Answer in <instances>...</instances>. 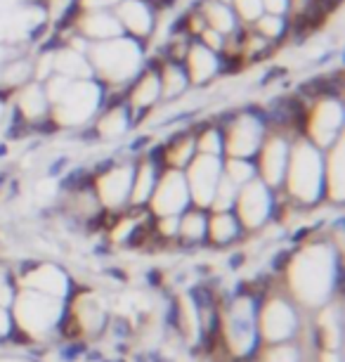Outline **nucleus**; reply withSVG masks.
Listing matches in <instances>:
<instances>
[{"label": "nucleus", "instance_id": "nucleus-1", "mask_svg": "<svg viewBox=\"0 0 345 362\" xmlns=\"http://www.w3.org/2000/svg\"><path fill=\"white\" fill-rule=\"evenodd\" d=\"M150 47L128 36H116L87 47L92 78L109 95H123L133 78L150 62Z\"/></svg>", "mask_w": 345, "mask_h": 362}, {"label": "nucleus", "instance_id": "nucleus-2", "mask_svg": "<svg viewBox=\"0 0 345 362\" xmlns=\"http://www.w3.org/2000/svg\"><path fill=\"white\" fill-rule=\"evenodd\" d=\"M40 83H43L47 100H50V124L59 128H80L92 124L95 114L102 109L107 98H109V93L95 78L71 81L52 74Z\"/></svg>", "mask_w": 345, "mask_h": 362}, {"label": "nucleus", "instance_id": "nucleus-3", "mask_svg": "<svg viewBox=\"0 0 345 362\" xmlns=\"http://www.w3.org/2000/svg\"><path fill=\"white\" fill-rule=\"evenodd\" d=\"M284 182L293 199L315 204L324 192V149L305 138L291 140V152Z\"/></svg>", "mask_w": 345, "mask_h": 362}, {"label": "nucleus", "instance_id": "nucleus-4", "mask_svg": "<svg viewBox=\"0 0 345 362\" xmlns=\"http://www.w3.org/2000/svg\"><path fill=\"white\" fill-rule=\"evenodd\" d=\"M303 116V138L315 147L329 149L336 140L343 138L345 124V102L343 93H315L308 95L301 107Z\"/></svg>", "mask_w": 345, "mask_h": 362}, {"label": "nucleus", "instance_id": "nucleus-5", "mask_svg": "<svg viewBox=\"0 0 345 362\" xmlns=\"http://www.w3.org/2000/svg\"><path fill=\"white\" fill-rule=\"evenodd\" d=\"M331 270L334 265H331V251L327 247L305 249L291 268V286L305 303L317 305L331 291V279H334Z\"/></svg>", "mask_w": 345, "mask_h": 362}, {"label": "nucleus", "instance_id": "nucleus-6", "mask_svg": "<svg viewBox=\"0 0 345 362\" xmlns=\"http://www.w3.org/2000/svg\"><path fill=\"white\" fill-rule=\"evenodd\" d=\"M270 131L267 119L255 107H239L222 128V154L232 159H253Z\"/></svg>", "mask_w": 345, "mask_h": 362}, {"label": "nucleus", "instance_id": "nucleus-7", "mask_svg": "<svg viewBox=\"0 0 345 362\" xmlns=\"http://www.w3.org/2000/svg\"><path fill=\"white\" fill-rule=\"evenodd\" d=\"M114 15L119 19L123 36L138 40L147 47L157 38L161 26V10L154 0H121Z\"/></svg>", "mask_w": 345, "mask_h": 362}, {"label": "nucleus", "instance_id": "nucleus-8", "mask_svg": "<svg viewBox=\"0 0 345 362\" xmlns=\"http://www.w3.org/2000/svg\"><path fill=\"white\" fill-rule=\"evenodd\" d=\"M182 69L187 74V81L192 90H208V88H213L220 78L227 76L222 54L208 50L199 40H192V43L187 45V52H185V57H182Z\"/></svg>", "mask_w": 345, "mask_h": 362}, {"label": "nucleus", "instance_id": "nucleus-9", "mask_svg": "<svg viewBox=\"0 0 345 362\" xmlns=\"http://www.w3.org/2000/svg\"><path fill=\"white\" fill-rule=\"evenodd\" d=\"M189 189V202H194L199 209H211L215 187L222 177V156L194 154V159L182 170Z\"/></svg>", "mask_w": 345, "mask_h": 362}, {"label": "nucleus", "instance_id": "nucleus-10", "mask_svg": "<svg viewBox=\"0 0 345 362\" xmlns=\"http://www.w3.org/2000/svg\"><path fill=\"white\" fill-rule=\"evenodd\" d=\"M289 152H291V138L279 131H267L265 140H262L260 149L255 152L258 156V180L265 182L270 189L279 187L284 182V173H286L289 163Z\"/></svg>", "mask_w": 345, "mask_h": 362}, {"label": "nucleus", "instance_id": "nucleus-11", "mask_svg": "<svg viewBox=\"0 0 345 362\" xmlns=\"http://www.w3.org/2000/svg\"><path fill=\"white\" fill-rule=\"evenodd\" d=\"M152 211L159 218L164 216H180L189 204V189H187V180L182 170L175 168H166L164 173L159 175L157 187L150 197Z\"/></svg>", "mask_w": 345, "mask_h": 362}, {"label": "nucleus", "instance_id": "nucleus-12", "mask_svg": "<svg viewBox=\"0 0 345 362\" xmlns=\"http://www.w3.org/2000/svg\"><path fill=\"white\" fill-rule=\"evenodd\" d=\"M8 107L26 126H38L50 121V100H47L40 81H29L22 88H17L15 93H10Z\"/></svg>", "mask_w": 345, "mask_h": 362}, {"label": "nucleus", "instance_id": "nucleus-13", "mask_svg": "<svg viewBox=\"0 0 345 362\" xmlns=\"http://www.w3.org/2000/svg\"><path fill=\"white\" fill-rule=\"evenodd\" d=\"M121 98H123V102L133 112L135 119H145L147 114L154 112V109L164 102L161 100L159 74H157V66L152 64V59L145 64V69L133 78V83L126 88Z\"/></svg>", "mask_w": 345, "mask_h": 362}, {"label": "nucleus", "instance_id": "nucleus-14", "mask_svg": "<svg viewBox=\"0 0 345 362\" xmlns=\"http://www.w3.org/2000/svg\"><path fill=\"white\" fill-rule=\"evenodd\" d=\"M59 300L45 293L24 291L17 300V320L31 334L47 332L59 317Z\"/></svg>", "mask_w": 345, "mask_h": 362}, {"label": "nucleus", "instance_id": "nucleus-15", "mask_svg": "<svg viewBox=\"0 0 345 362\" xmlns=\"http://www.w3.org/2000/svg\"><path fill=\"white\" fill-rule=\"evenodd\" d=\"M234 206H236V214H239L236 221H241L246 228H260L270 216V206H272V189L255 177V180L239 187Z\"/></svg>", "mask_w": 345, "mask_h": 362}, {"label": "nucleus", "instance_id": "nucleus-16", "mask_svg": "<svg viewBox=\"0 0 345 362\" xmlns=\"http://www.w3.org/2000/svg\"><path fill=\"white\" fill-rule=\"evenodd\" d=\"M64 19H66L64 26H69L73 33L85 38L90 45L123 36L114 12H66Z\"/></svg>", "mask_w": 345, "mask_h": 362}, {"label": "nucleus", "instance_id": "nucleus-17", "mask_svg": "<svg viewBox=\"0 0 345 362\" xmlns=\"http://www.w3.org/2000/svg\"><path fill=\"white\" fill-rule=\"evenodd\" d=\"M135 121L138 119H135L133 112L128 109L123 98H121V95H109L102 109L95 114L92 128L99 140H121L135 126Z\"/></svg>", "mask_w": 345, "mask_h": 362}, {"label": "nucleus", "instance_id": "nucleus-18", "mask_svg": "<svg viewBox=\"0 0 345 362\" xmlns=\"http://www.w3.org/2000/svg\"><path fill=\"white\" fill-rule=\"evenodd\" d=\"M133 168L131 163L123 166H114L107 168L102 175L95 182V192L97 199L107 209H119L126 202H131V187H133Z\"/></svg>", "mask_w": 345, "mask_h": 362}, {"label": "nucleus", "instance_id": "nucleus-19", "mask_svg": "<svg viewBox=\"0 0 345 362\" xmlns=\"http://www.w3.org/2000/svg\"><path fill=\"white\" fill-rule=\"evenodd\" d=\"M152 64L157 66V74H159V83H161V100L164 102H175L180 98L192 90L189 88V81H187V74L182 69V62L178 59H171V57H164V54H150Z\"/></svg>", "mask_w": 345, "mask_h": 362}, {"label": "nucleus", "instance_id": "nucleus-20", "mask_svg": "<svg viewBox=\"0 0 345 362\" xmlns=\"http://www.w3.org/2000/svg\"><path fill=\"white\" fill-rule=\"evenodd\" d=\"M52 74L71 81H85L92 78L90 64H87V54L71 50L57 40H52Z\"/></svg>", "mask_w": 345, "mask_h": 362}, {"label": "nucleus", "instance_id": "nucleus-21", "mask_svg": "<svg viewBox=\"0 0 345 362\" xmlns=\"http://www.w3.org/2000/svg\"><path fill=\"white\" fill-rule=\"evenodd\" d=\"M196 8H199L201 17H204V22L208 29L218 31L220 36H236V33L241 31V24L239 19L234 17V12L229 5H222V3H215V0H196Z\"/></svg>", "mask_w": 345, "mask_h": 362}, {"label": "nucleus", "instance_id": "nucleus-22", "mask_svg": "<svg viewBox=\"0 0 345 362\" xmlns=\"http://www.w3.org/2000/svg\"><path fill=\"white\" fill-rule=\"evenodd\" d=\"M324 192L329 194L331 202L341 204L345 194V180H343V138L336 140L334 145L324 154Z\"/></svg>", "mask_w": 345, "mask_h": 362}, {"label": "nucleus", "instance_id": "nucleus-23", "mask_svg": "<svg viewBox=\"0 0 345 362\" xmlns=\"http://www.w3.org/2000/svg\"><path fill=\"white\" fill-rule=\"evenodd\" d=\"M296 327V317L293 310L289 308L282 300H272V303L265 308V315H262V329H265V337L270 341H282L286 339Z\"/></svg>", "mask_w": 345, "mask_h": 362}, {"label": "nucleus", "instance_id": "nucleus-24", "mask_svg": "<svg viewBox=\"0 0 345 362\" xmlns=\"http://www.w3.org/2000/svg\"><path fill=\"white\" fill-rule=\"evenodd\" d=\"M232 327L229 332V341H232V348L236 353H246L253 344V313L251 305L246 300H239L232 310Z\"/></svg>", "mask_w": 345, "mask_h": 362}, {"label": "nucleus", "instance_id": "nucleus-25", "mask_svg": "<svg viewBox=\"0 0 345 362\" xmlns=\"http://www.w3.org/2000/svg\"><path fill=\"white\" fill-rule=\"evenodd\" d=\"M159 168L154 166V161H142L140 166L133 168V187H131V202L135 206L140 204H147L150 197L157 187V180H159Z\"/></svg>", "mask_w": 345, "mask_h": 362}, {"label": "nucleus", "instance_id": "nucleus-26", "mask_svg": "<svg viewBox=\"0 0 345 362\" xmlns=\"http://www.w3.org/2000/svg\"><path fill=\"white\" fill-rule=\"evenodd\" d=\"M26 284L52 298H59L66 293V277L55 265H40L36 272H31V275L26 277Z\"/></svg>", "mask_w": 345, "mask_h": 362}, {"label": "nucleus", "instance_id": "nucleus-27", "mask_svg": "<svg viewBox=\"0 0 345 362\" xmlns=\"http://www.w3.org/2000/svg\"><path fill=\"white\" fill-rule=\"evenodd\" d=\"M248 29L255 31L260 38L270 40V43L277 45V47L291 40V22L286 17L265 15V12H262V15L253 22V26H248Z\"/></svg>", "mask_w": 345, "mask_h": 362}, {"label": "nucleus", "instance_id": "nucleus-28", "mask_svg": "<svg viewBox=\"0 0 345 362\" xmlns=\"http://www.w3.org/2000/svg\"><path fill=\"white\" fill-rule=\"evenodd\" d=\"M196 154V142H194V135L192 133H185V135H178L171 147L166 152V161H168V168H175V170H185L187 163L194 159Z\"/></svg>", "mask_w": 345, "mask_h": 362}, {"label": "nucleus", "instance_id": "nucleus-29", "mask_svg": "<svg viewBox=\"0 0 345 362\" xmlns=\"http://www.w3.org/2000/svg\"><path fill=\"white\" fill-rule=\"evenodd\" d=\"M206 230L211 232L213 242L225 244L234 239L236 230H239V221L234 218L232 211H213V218L206 221Z\"/></svg>", "mask_w": 345, "mask_h": 362}, {"label": "nucleus", "instance_id": "nucleus-30", "mask_svg": "<svg viewBox=\"0 0 345 362\" xmlns=\"http://www.w3.org/2000/svg\"><path fill=\"white\" fill-rule=\"evenodd\" d=\"M222 175H225L229 182H234L236 187L246 185V182L258 177L253 159H232V156H227V159L222 161Z\"/></svg>", "mask_w": 345, "mask_h": 362}, {"label": "nucleus", "instance_id": "nucleus-31", "mask_svg": "<svg viewBox=\"0 0 345 362\" xmlns=\"http://www.w3.org/2000/svg\"><path fill=\"white\" fill-rule=\"evenodd\" d=\"M196 142V154H208V156H222V128L215 124H208L201 128L199 133H194Z\"/></svg>", "mask_w": 345, "mask_h": 362}, {"label": "nucleus", "instance_id": "nucleus-32", "mask_svg": "<svg viewBox=\"0 0 345 362\" xmlns=\"http://www.w3.org/2000/svg\"><path fill=\"white\" fill-rule=\"evenodd\" d=\"M78 315L87 332H95L97 327H102V305H99L97 298L80 296L78 298Z\"/></svg>", "mask_w": 345, "mask_h": 362}, {"label": "nucleus", "instance_id": "nucleus-33", "mask_svg": "<svg viewBox=\"0 0 345 362\" xmlns=\"http://www.w3.org/2000/svg\"><path fill=\"white\" fill-rule=\"evenodd\" d=\"M229 8H232L234 17L239 19L241 29L253 26L255 19L262 15V3H260V0H232V3H229Z\"/></svg>", "mask_w": 345, "mask_h": 362}, {"label": "nucleus", "instance_id": "nucleus-34", "mask_svg": "<svg viewBox=\"0 0 345 362\" xmlns=\"http://www.w3.org/2000/svg\"><path fill=\"white\" fill-rule=\"evenodd\" d=\"M236 192H239V187H236L234 182H229L227 177L222 175L220 182H218V187H215L211 209L213 211H232L234 202H236Z\"/></svg>", "mask_w": 345, "mask_h": 362}, {"label": "nucleus", "instance_id": "nucleus-35", "mask_svg": "<svg viewBox=\"0 0 345 362\" xmlns=\"http://www.w3.org/2000/svg\"><path fill=\"white\" fill-rule=\"evenodd\" d=\"M187 239H201L206 232V218L201 211H187L185 218H180V230Z\"/></svg>", "mask_w": 345, "mask_h": 362}, {"label": "nucleus", "instance_id": "nucleus-36", "mask_svg": "<svg viewBox=\"0 0 345 362\" xmlns=\"http://www.w3.org/2000/svg\"><path fill=\"white\" fill-rule=\"evenodd\" d=\"M121 0H71L69 12H114Z\"/></svg>", "mask_w": 345, "mask_h": 362}, {"label": "nucleus", "instance_id": "nucleus-37", "mask_svg": "<svg viewBox=\"0 0 345 362\" xmlns=\"http://www.w3.org/2000/svg\"><path fill=\"white\" fill-rule=\"evenodd\" d=\"M260 3L265 15H277V17L289 15V0H260Z\"/></svg>", "mask_w": 345, "mask_h": 362}, {"label": "nucleus", "instance_id": "nucleus-38", "mask_svg": "<svg viewBox=\"0 0 345 362\" xmlns=\"http://www.w3.org/2000/svg\"><path fill=\"white\" fill-rule=\"evenodd\" d=\"M265 362H296V351L293 348H277V351L267 353Z\"/></svg>", "mask_w": 345, "mask_h": 362}, {"label": "nucleus", "instance_id": "nucleus-39", "mask_svg": "<svg viewBox=\"0 0 345 362\" xmlns=\"http://www.w3.org/2000/svg\"><path fill=\"white\" fill-rule=\"evenodd\" d=\"M159 230L164 232V235H175V232L180 230V216H164L159 223Z\"/></svg>", "mask_w": 345, "mask_h": 362}, {"label": "nucleus", "instance_id": "nucleus-40", "mask_svg": "<svg viewBox=\"0 0 345 362\" xmlns=\"http://www.w3.org/2000/svg\"><path fill=\"white\" fill-rule=\"evenodd\" d=\"M36 192H38V199H50V197L57 192V189H55V182H52V180L38 182V189H36Z\"/></svg>", "mask_w": 345, "mask_h": 362}, {"label": "nucleus", "instance_id": "nucleus-41", "mask_svg": "<svg viewBox=\"0 0 345 362\" xmlns=\"http://www.w3.org/2000/svg\"><path fill=\"white\" fill-rule=\"evenodd\" d=\"M5 303H10V286L5 282L3 270H0V305H5Z\"/></svg>", "mask_w": 345, "mask_h": 362}, {"label": "nucleus", "instance_id": "nucleus-42", "mask_svg": "<svg viewBox=\"0 0 345 362\" xmlns=\"http://www.w3.org/2000/svg\"><path fill=\"white\" fill-rule=\"evenodd\" d=\"M121 225H123V228H119L116 232H114V239H123L128 232L133 230V223L131 221H126V223H121Z\"/></svg>", "mask_w": 345, "mask_h": 362}, {"label": "nucleus", "instance_id": "nucleus-43", "mask_svg": "<svg viewBox=\"0 0 345 362\" xmlns=\"http://www.w3.org/2000/svg\"><path fill=\"white\" fill-rule=\"evenodd\" d=\"M5 332H8V315H5V313L0 310V337H3Z\"/></svg>", "mask_w": 345, "mask_h": 362}, {"label": "nucleus", "instance_id": "nucleus-44", "mask_svg": "<svg viewBox=\"0 0 345 362\" xmlns=\"http://www.w3.org/2000/svg\"><path fill=\"white\" fill-rule=\"evenodd\" d=\"M154 3L159 5V10H164V8H171V5H175L178 0H154Z\"/></svg>", "mask_w": 345, "mask_h": 362}, {"label": "nucleus", "instance_id": "nucleus-45", "mask_svg": "<svg viewBox=\"0 0 345 362\" xmlns=\"http://www.w3.org/2000/svg\"><path fill=\"white\" fill-rule=\"evenodd\" d=\"M324 362H338L336 355H324Z\"/></svg>", "mask_w": 345, "mask_h": 362}, {"label": "nucleus", "instance_id": "nucleus-46", "mask_svg": "<svg viewBox=\"0 0 345 362\" xmlns=\"http://www.w3.org/2000/svg\"><path fill=\"white\" fill-rule=\"evenodd\" d=\"M324 3H329V5H338V3H343V0H324Z\"/></svg>", "mask_w": 345, "mask_h": 362}, {"label": "nucleus", "instance_id": "nucleus-47", "mask_svg": "<svg viewBox=\"0 0 345 362\" xmlns=\"http://www.w3.org/2000/svg\"><path fill=\"white\" fill-rule=\"evenodd\" d=\"M215 3H222V5H229L232 0H215Z\"/></svg>", "mask_w": 345, "mask_h": 362}, {"label": "nucleus", "instance_id": "nucleus-48", "mask_svg": "<svg viewBox=\"0 0 345 362\" xmlns=\"http://www.w3.org/2000/svg\"><path fill=\"white\" fill-rule=\"evenodd\" d=\"M0 362H24V360H0Z\"/></svg>", "mask_w": 345, "mask_h": 362}]
</instances>
